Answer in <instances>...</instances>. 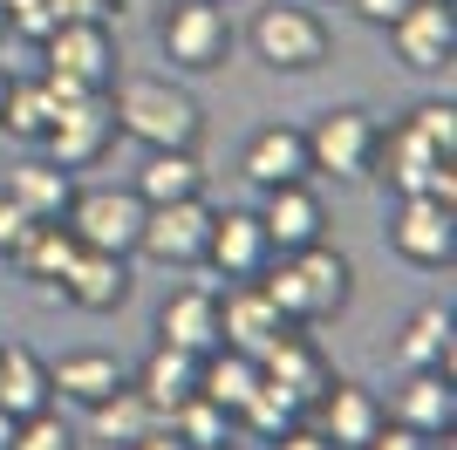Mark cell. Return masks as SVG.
Wrapping results in <instances>:
<instances>
[{
  "label": "cell",
  "instance_id": "22",
  "mask_svg": "<svg viewBox=\"0 0 457 450\" xmlns=\"http://www.w3.org/2000/svg\"><path fill=\"white\" fill-rule=\"evenodd\" d=\"M0 410L14 416H35V410H55V375H48V355H35L28 341H0Z\"/></svg>",
  "mask_w": 457,
  "mask_h": 450
},
{
  "label": "cell",
  "instance_id": "2",
  "mask_svg": "<svg viewBox=\"0 0 457 450\" xmlns=\"http://www.w3.org/2000/svg\"><path fill=\"white\" fill-rule=\"evenodd\" d=\"M267 300L280 307L294 328H314V321H335L355 294V266L335 253V246H301V253H273L267 273H260Z\"/></svg>",
  "mask_w": 457,
  "mask_h": 450
},
{
  "label": "cell",
  "instance_id": "31",
  "mask_svg": "<svg viewBox=\"0 0 457 450\" xmlns=\"http://www.w3.org/2000/svg\"><path fill=\"white\" fill-rule=\"evenodd\" d=\"M62 96L48 89V75L41 82H7V103H0V130L21 137V144H41V130L55 123Z\"/></svg>",
  "mask_w": 457,
  "mask_h": 450
},
{
  "label": "cell",
  "instance_id": "36",
  "mask_svg": "<svg viewBox=\"0 0 457 450\" xmlns=\"http://www.w3.org/2000/svg\"><path fill=\"white\" fill-rule=\"evenodd\" d=\"M28 232H35V219H28L7 191H0V260H14L21 246H28Z\"/></svg>",
  "mask_w": 457,
  "mask_h": 450
},
{
  "label": "cell",
  "instance_id": "26",
  "mask_svg": "<svg viewBox=\"0 0 457 450\" xmlns=\"http://www.w3.org/2000/svg\"><path fill=\"white\" fill-rule=\"evenodd\" d=\"M164 416L144 403V389L137 382H123V389H110L103 403H89V437L96 444H110V450H130L137 437H151Z\"/></svg>",
  "mask_w": 457,
  "mask_h": 450
},
{
  "label": "cell",
  "instance_id": "19",
  "mask_svg": "<svg viewBox=\"0 0 457 450\" xmlns=\"http://www.w3.org/2000/svg\"><path fill=\"white\" fill-rule=\"evenodd\" d=\"M451 164L457 157H437V150L410 130V116H403V123H389V130L376 137V171H369V178H382V185L403 198V191H430Z\"/></svg>",
  "mask_w": 457,
  "mask_h": 450
},
{
  "label": "cell",
  "instance_id": "12",
  "mask_svg": "<svg viewBox=\"0 0 457 450\" xmlns=\"http://www.w3.org/2000/svg\"><path fill=\"white\" fill-rule=\"evenodd\" d=\"M382 35L396 41V62L410 75H451V62H457V14L451 7L417 0V7H410L396 28H382Z\"/></svg>",
  "mask_w": 457,
  "mask_h": 450
},
{
  "label": "cell",
  "instance_id": "7",
  "mask_svg": "<svg viewBox=\"0 0 457 450\" xmlns=\"http://www.w3.org/2000/svg\"><path fill=\"white\" fill-rule=\"evenodd\" d=\"M144 212H151V205H144L130 185H82V191H69L62 225H69V239H76V246H96V253H137Z\"/></svg>",
  "mask_w": 457,
  "mask_h": 450
},
{
  "label": "cell",
  "instance_id": "41",
  "mask_svg": "<svg viewBox=\"0 0 457 450\" xmlns=\"http://www.w3.org/2000/svg\"><path fill=\"white\" fill-rule=\"evenodd\" d=\"M137 7H151V0H103V14H137Z\"/></svg>",
  "mask_w": 457,
  "mask_h": 450
},
{
  "label": "cell",
  "instance_id": "16",
  "mask_svg": "<svg viewBox=\"0 0 457 450\" xmlns=\"http://www.w3.org/2000/svg\"><path fill=\"white\" fill-rule=\"evenodd\" d=\"M307 416H314V430H321L335 450H362L369 437L389 423V403H382L376 389H362V382H328V396Z\"/></svg>",
  "mask_w": 457,
  "mask_h": 450
},
{
  "label": "cell",
  "instance_id": "34",
  "mask_svg": "<svg viewBox=\"0 0 457 450\" xmlns=\"http://www.w3.org/2000/svg\"><path fill=\"white\" fill-rule=\"evenodd\" d=\"M7 450H82V437H76L69 416L35 410V416H21V423H14V444H7Z\"/></svg>",
  "mask_w": 457,
  "mask_h": 450
},
{
  "label": "cell",
  "instance_id": "21",
  "mask_svg": "<svg viewBox=\"0 0 457 450\" xmlns=\"http://www.w3.org/2000/svg\"><path fill=\"white\" fill-rule=\"evenodd\" d=\"M157 341H171L185 355H212L219 348V294L212 287H178L164 307H157Z\"/></svg>",
  "mask_w": 457,
  "mask_h": 450
},
{
  "label": "cell",
  "instance_id": "35",
  "mask_svg": "<svg viewBox=\"0 0 457 450\" xmlns=\"http://www.w3.org/2000/svg\"><path fill=\"white\" fill-rule=\"evenodd\" d=\"M410 130L437 150V157H457V110L451 103H417V110H410Z\"/></svg>",
  "mask_w": 457,
  "mask_h": 450
},
{
  "label": "cell",
  "instance_id": "4",
  "mask_svg": "<svg viewBox=\"0 0 457 450\" xmlns=\"http://www.w3.org/2000/svg\"><path fill=\"white\" fill-rule=\"evenodd\" d=\"M48 55V89L69 96H103L116 82V35L110 21H55V35L41 41Z\"/></svg>",
  "mask_w": 457,
  "mask_h": 450
},
{
  "label": "cell",
  "instance_id": "37",
  "mask_svg": "<svg viewBox=\"0 0 457 450\" xmlns=\"http://www.w3.org/2000/svg\"><path fill=\"white\" fill-rule=\"evenodd\" d=\"M342 7H355V14H362L369 28H396V21L410 14L417 0H342Z\"/></svg>",
  "mask_w": 457,
  "mask_h": 450
},
{
  "label": "cell",
  "instance_id": "28",
  "mask_svg": "<svg viewBox=\"0 0 457 450\" xmlns=\"http://www.w3.org/2000/svg\"><path fill=\"white\" fill-rule=\"evenodd\" d=\"M48 375H55V396H69V403H103L110 389H123L130 382V369L116 355H103V348H76V355H62V362H48Z\"/></svg>",
  "mask_w": 457,
  "mask_h": 450
},
{
  "label": "cell",
  "instance_id": "9",
  "mask_svg": "<svg viewBox=\"0 0 457 450\" xmlns=\"http://www.w3.org/2000/svg\"><path fill=\"white\" fill-rule=\"evenodd\" d=\"M116 144V116H110V96H69L55 110V123L41 130V150H48V164H62L69 178L76 171H96L110 157Z\"/></svg>",
  "mask_w": 457,
  "mask_h": 450
},
{
  "label": "cell",
  "instance_id": "14",
  "mask_svg": "<svg viewBox=\"0 0 457 450\" xmlns=\"http://www.w3.org/2000/svg\"><path fill=\"white\" fill-rule=\"evenodd\" d=\"M389 423H403V430L417 437H451L457 430V382L444 369H403L396 382V403H389Z\"/></svg>",
  "mask_w": 457,
  "mask_h": 450
},
{
  "label": "cell",
  "instance_id": "15",
  "mask_svg": "<svg viewBox=\"0 0 457 450\" xmlns=\"http://www.w3.org/2000/svg\"><path fill=\"white\" fill-rule=\"evenodd\" d=\"M69 307L82 314H116L123 300H130V253H96V246H76V260L62 273L55 287Z\"/></svg>",
  "mask_w": 457,
  "mask_h": 450
},
{
  "label": "cell",
  "instance_id": "44",
  "mask_svg": "<svg viewBox=\"0 0 457 450\" xmlns=\"http://www.w3.org/2000/svg\"><path fill=\"white\" fill-rule=\"evenodd\" d=\"M430 7H451V0H430Z\"/></svg>",
  "mask_w": 457,
  "mask_h": 450
},
{
  "label": "cell",
  "instance_id": "30",
  "mask_svg": "<svg viewBox=\"0 0 457 450\" xmlns=\"http://www.w3.org/2000/svg\"><path fill=\"white\" fill-rule=\"evenodd\" d=\"M69 260H76V239H69V225H35V232H28V246H21L14 260V273L21 280H35V287H48V294H55L62 287V273H69Z\"/></svg>",
  "mask_w": 457,
  "mask_h": 450
},
{
  "label": "cell",
  "instance_id": "13",
  "mask_svg": "<svg viewBox=\"0 0 457 450\" xmlns=\"http://www.w3.org/2000/svg\"><path fill=\"white\" fill-rule=\"evenodd\" d=\"M260 375H267L273 389L287 396V403H294V410H314V403H321L328 396V382H335V369H328V355L321 348H314V341L301 335V328H287L280 341H273L267 355H260Z\"/></svg>",
  "mask_w": 457,
  "mask_h": 450
},
{
  "label": "cell",
  "instance_id": "20",
  "mask_svg": "<svg viewBox=\"0 0 457 450\" xmlns=\"http://www.w3.org/2000/svg\"><path fill=\"white\" fill-rule=\"evenodd\" d=\"M239 178H246V185H260V191L314 178V171H307V137H301V123H260V130L246 137V150H239Z\"/></svg>",
  "mask_w": 457,
  "mask_h": 450
},
{
  "label": "cell",
  "instance_id": "33",
  "mask_svg": "<svg viewBox=\"0 0 457 450\" xmlns=\"http://www.w3.org/2000/svg\"><path fill=\"white\" fill-rule=\"evenodd\" d=\"M178 437H185L191 450H226V444H239V423H232V410H219L212 396H185L171 416H164Z\"/></svg>",
  "mask_w": 457,
  "mask_h": 450
},
{
  "label": "cell",
  "instance_id": "29",
  "mask_svg": "<svg viewBox=\"0 0 457 450\" xmlns=\"http://www.w3.org/2000/svg\"><path fill=\"white\" fill-rule=\"evenodd\" d=\"M253 389H260V355H246V348H226V341H219V348L198 362V396H212L219 410L239 416L253 403Z\"/></svg>",
  "mask_w": 457,
  "mask_h": 450
},
{
  "label": "cell",
  "instance_id": "1",
  "mask_svg": "<svg viewBox=\"0 0 457 450\" xmlns=\"http://www.w3.org/2000/svg\"><path fill=\"white\" fill-rule=\"evenodd\" d=\"M103 96H110L116 137H137L144 150H198V137H205L198 96L171 75H116Z\"/></svg>",
  "mask_w": 457,
  "mask_h": 450
},
{
  "label": "cell",
  "instance_id": "25",
  "mask_svg": "<svg viewBox=\"0 0 457 450\" xmlns=\"http://www.w3.org/2000/svg\"><path fill=\"white\" fill-rule=\"evenodd\" d=\"M198 362H205V355H185V348H171V341H157L130 382L144 389V403H151L157 416H171L185 396H198Z\"/></svg>",
  "mask_w": 457,
  "mask_h": 450
},
{
  "label": "cell",
  "instance_id": "32",
  "mask_svg": "<svg viewBox=\"0 0 457 450\" xmlns=\"http://www.w3.org/2000/svg\"><path fill=\"white\" fill-rule=\"evenodd\" d=\"M232 423H239V437H246V444H267V450H273V444H280L287 430H301L307 416L294 410V403H287L280 389H273L267 375H260V389H253V403H246L239 416H232Z\"/></svg>",
  "mask_w": 457,
  "mask_h": 450
},
{
  "label": "cell",
  "instance_id": "45",
  "mask_svg": "<svg viewBox=\"0 0 457 450\" xmlns=\"http://www.w3.org/2000/svg\"><path fill=\"white\" fill-rule=\"evenodd\" d=\"M219 7H232V0H219Z\"/></svg>",
  "mask_w": 457,
  "mask_h": 450
},
{
  "label": "cell",
  "instance_id": "40",
  "mask_svg": "<svg viewBox=\"0 0 457 450\" xmlns=\"http://www.w3.org/2000/svg\"><path fill=\"white\" fill-rule=\"evenodd\" d=\"M273 450H335V444H328L321 430H307V423H301V430H287V437H280Z\"/></svg>",
  "mask_w": 457,
  "mask_h": 450
},
{
  "label": "cell",
  "instance_id": "3",
  "mask_svg": "<svg viewBox=\"0 0 457 450\" xmlns=\"http://www.w3.org/2000/svg\"><path fill=\"white\" fill-rule=\"evenodd\" d=\"M246 41L273 75H307V69H321V62L335 55V28H328L314 7H301V0H267V7L253 14Z\"/></svg>",
  "mask_w": 457,
  "mask_h": 450
},
{
  "label": "cell",
  "instance_id": "43",
  "mask_svg": "<svg viewBox=\"0 0 457 450\" xmlns=\"http://www.w3.org/2000/svg\"><path fill=\"white\" fill-rule=\"evenodd\" d=\"M7 82H14V75H7V69H0V103H7Z\"/></svg>",
  "mask_w": 457,
  "mask_h": 450
},
{
  "label": "cell",
  "instance_id": "38",
  "mask_svg": "<svg viewBox=\"0 0 457 450\" xmlns=\"http://www.w3.org/2000/svg\"><path fill=\"white\" fill-rule=\"evenodd\" d=\"M362 450H430V437H417V430H403V423H382V430L369 437Z\"/></svg>",
  "mask_w": 457,
  "mask_h": 450
},
{
  "label": "cell",
  "instance_id": "11",
  "mask_svg": "<svg viewBox=\"0 0 457 450\" xmlns=\"http://www.w3.org/2000/svg\"><path fill=\"white\" fill-rule=\"evenodd\" d=\"M267 260H273V246H267L260 212H232V205L212 212V239H205V260L198 266H212L226 287H239V280H260Z\"/></svg>",
  "mask_w": 457,
  "mask_h": 450
},
{
  "label": "cell",
  "instance_id": "18",
  "mask_svg": "<svg viewBox=\"0 0 457 450\" xmlns=\"http://www.w3.org/2000/svg\"><path fill=\"white\" fill-rule=\"evenodd\" d=\"M260 225H267V246L273 253H301V246H321L328 239V205L321 191L307 185H273L267 205H260Z\"/></svg>",
  "mask_w": 457,
  "mask_h": 450
},
{
  "label": "cell",
  "instance_id": "24",
  "mask_svg": "<svg viewBox=\"0 0 457 450\" xmlns=\"http://www.w3.org/2000/svg\"><path fill=\"white\" fill-rule=\"evenodd\" d=\"M451 348H457L451 307H417V314L403 321V335L389 341L396 369H444V375H451Z\"/></svg>",
  "mask_w": 457,
  "mask_h": 450
},
{
  "label": "cell",
  "instance_id": "39",
  "mask_svg": "<svg viewBox=\"0 0 457 450\" xmlns=\"http://www.w3.org/2000/svg\"><path fill=\"white\" fill-rule=\"evenodd\" d=\"M130 450H191V444H185V437L171 430V423H157V430H151V437H137Z\"/></svg>",
  "mask_w": 457,
  "mask_h": 450
},
{
  "label": "cell",
  "instance_id": "46",
  "mask_svg": "<svg viewBox=\"0 0 457 450\" xmlns=\"http://www.w3.org/2000/svg\"><path fill=\"white\" fill-rule=\"evenodd\" d=\"M226 450H239V444H226Z\"/></svg>",
  "mask_w": 457,
  "mask_h": 450
},
{
  "label": "cell",
  "instance_id": "5",
  "mask_svg": "<svg viewBox=\"0 0 457 450\" xmlns=\"http://www.w3.org/2000/svg\"><path fill=\"white\" fill-rule=\"evenodd\" d=\"M232 41L239 35H232V14L219 0H171L157 21V48L185 75H219L232 62Z\"/></svg>",
  "mask_w": 457,
  "mask_h": 450
},
{
  "label": "cell",
  "instance_id": "42",
  "mask_svg": "<svg viewBox=\"0 0 457 450\" xmlns=\"http://www.w3.org/2000/svg\"><path fill=\"white\" fill-rule=\"evenodd\" d=\"M7 444H14V416L0 410V450H7Z\"/></svg>",
  "mask_w": 457,
  "mask_h": 450
},
{
  "label": "cell",
  "instance_id": "6",
  "mask_svg": "<svg viewBox=\"0 0 457 450\" xmlns=\"http://www.w3.org/2000/svg\"><path fill=\"white\" fill-rule=\"evenodd\" d=\"M301 137H307V171H314V178L362 185L369 171H376V137H382V123H376L369 110H355V103H342V110H321Z\"/></svg>",
  "mask_w": 457,
  "mask_h": 450
},
{
  "label": "cell",
  "instance_id": "10",
  "mask_svg": "<svg viewBox=\"0 0 457 450\" xmlns=\"http://www.w3.org/2000/svg\"><path fill=\"white\" fill-rule=\"evenodd\" d=\"M212 198H171V205H151L144 212V232H137V253L157 266H198L205 260V239H212Z\"/></svg>",
  "mask_w": 457,
  "mask_h": 450
},
{
  "label": "cell",
  "instance_id": "8",
  "mask_svg": "<svg viewBox=\"0 0 457 450\" xmlns=\"http://www.w3.org/2000/svg\"><path fill=\"white\" fill-rule=\"evenodd\" d=\"M389 253L423 273H437V266L457 260V205L430 198V191H403L396 212H389Z\"/></svg>",
  "mask_w": 457,
  "mask_h": 450
},
{
  "label": "cell",
  "instance_id": "27",
  "mask_svg": "<svg viewBox=\"0 0 457 450\" xmlns=\"http://www.w3.org/2000/svg\"><path fill=\"white\" fill-rule=\"evenodd\" d=\"M130 191L144 198V205L198 198V191H205V164H198V150H144V171H137Z\"/></svg>",
  "mask_w": 457,
  "mask_h": 450
},
{
  "label": "cell",
  "instance_id": "23",
  "mask_svg": "<svg viewBox=\"0 0 457 450\" xmlns=\"http://www.w3.org/2000/svg\"><path fill=\"white\" fill-rule=\"evenodd\" d=\"M7 198H14L21 212H28V219L35 225H55L62 212H69V191H76V178H69V171L62 164H48V157H21L14 171H7Z\"/></svg>",
  "mask_w": 457,
  "mask_h": 450
},
{
  "label": "cell",
  "instance_id": "17",
  "mask_svg": "<svg viewBox=\"0 0 457 450\" xmlns=\"http://www.w3.org/2000/svg\"><path fill=\"white\" fill-rule=\"evenodd\" d=\"M287 328H294V321L267 300V287H260V280H239V287H226V294H219V335H226V348L267 355Z\"/></svg>",
  "mask_w": 457,
  "mask_h": 450
},
{
  "label": "cell",
  "instance_id": "47",
  "mask_svg": "<svg viewBox=\"0 0 457 450\" xmlns=\"http://www.w3.org/2000/svg\"><path fill=\"white\" fill-rule=\"evenodd\" d=\"M0 7H7V0H0Z\"/></svg>",
  "mask_w": 457,
  "mask_h": 450
}]
</instances>
